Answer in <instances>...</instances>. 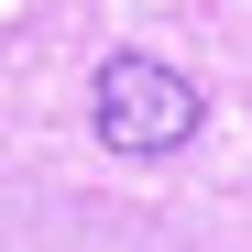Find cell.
Instances as JSON below:
<instances>
[{"label":"cell","instance_id":"6da1fadb","mask_svg":"<svg viewBox=\"0 0 252 252\" xmlns=\"http://www.w3.org/2000/svg\"><path fill=\"white\" fill-rule=\"evenodd\" d=\"M88 110H99V143H110V154H187L197 121H208V99H197L164 55H110L99 88H88Z\"/></svg>","mask_w":252,"mask_h":252}]
</instances>
